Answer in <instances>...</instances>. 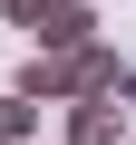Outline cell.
<instances>
[{
  "mask_svg": "<svg viewBox=\"0 0 136 145\" xmlns=\"http://www.w3.org/2000/svg\"><path fill=\"white\" fill-rule=\"evenodd\" d=\"M0 20L29 29V48H88L97 39V10L88 0H0Z\"/></svg>",
  "mask_w": 136,
  "mask_h": 145,
  "instance_id": "7a4b0ae2",
  "label": "cell"
},
{
  "mask_svg": "<svg viewBox=\"0 0 136 145\" xmlns=\"http://www.w3.org/2000/svg\"><path fill=\"white\" fill-rule=\"evenodd\" d=\"M29 126H39V106L10 87V97H0V145H29Z\"/></svg>",
  "mask_w": 136,
  "mask_h": 145,
  "instance_id": "277c9868",
  "label": "cell"
},
{
  "mask_svg": "<svg viewBox=\"0 0 136 145\" xmlns=\"http://www.w3.org/2000/svg\"><path fill=\"white\" fill-rule=\"evenodd\" d=\"M136 78L117 68V48H29V68H20V97L29 106H78V97H126Z\"/></svg>",
  "mask_w": 136,
  "mask_h": 145,
  "instance_id": "6da1fadb",
  "label": "cell"
},
{
  "mask_svg": "<svg viewBox=\"0 0 136 145\" xmlns=\"http://www.w3.org/2000/svg\"><path fill=\"white\" fill-rule=\"evenodd\" d=\"M126 135V106L117 97H78V106H68V145H117Z\"/></svg>",
  "mask_w": 136,
  "mask_h": 145,
  "instance_id": "3957f363",
  "label": "cell"
}]
</instances>
